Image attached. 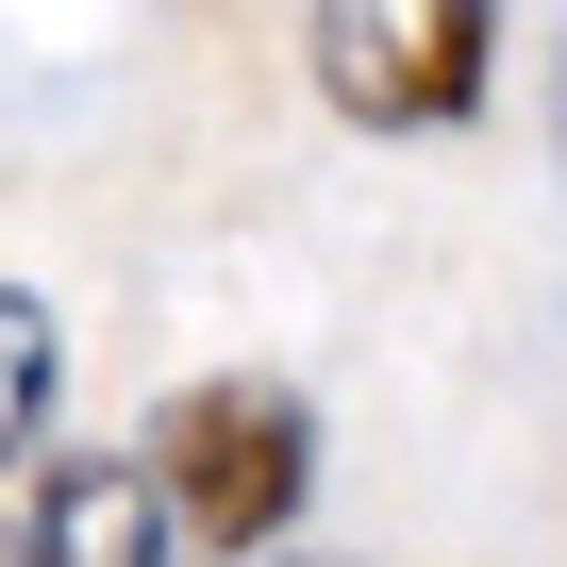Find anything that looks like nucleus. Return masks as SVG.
<instances>
[{
	"instance_id": "1",
	"label": "nucleus",
	"mask_w": 567,
	"mask_h": 567,
	"mask_svg": "<svg viewBox=\"0 0 567 567\" xmlns=\"http://www.w3.org/2000/svg\"><path fill=\"white\" fill-rule=\"evenodd\" d=\"M151 484H167V517H184L200 550L250 567L284 517H301V484H318V417H301V384H250V368L184 384V401L151 417Z\"/></svg>"
},
{
	"instance_id": "2",
	"label": "nucleus",
	"mask_w": 567,
	"mask_h": 567,
	"mask_svg": "<svg viewBox=\"0 0 567 567\" xmlns=\"http://www.w3.org/2000/svg\"><path fill=\"white\" fill-rule=\"evenodd\" d=\"M501 0H318V101L368 134H434L484 101Z\"/></svg>"
},
{
	"instance_id": "3",
	"label": "nucleus",
	"mask_w": 567,
	"mask_h": 567,
	"mask_svg": "<svg viewBox=\"0 0 567 567\" xmlns=\"http://www.w3.org/2000/svg\"><path fill=\"white\" fill-rule=\"evenodd\" d=\"M167 484H151V451H101V467H51V501H34V567H167Z\"/></svg>"
},
{
	"instance_id": "4",
	"label": "nucleus",
	"mask_w": 567,
	"mask_h": 567,
	"mask_svg": "<svg viewBox=\"0 0 567 567\" xmlns=\"http://www.w3.org/2000/svg\"><path fill=\"white\" fill-rule=\"evenodd\" d=\"M34 417H51V318L18 301V284H0V467L34 451Z\"/></svg>"
},
{
	"instance_id": "5",
	"label": "nucleus",
	"mask_w": 567,
	"mask_h": 567,
	"mask_svg": "<svg viewBox=\"0 0 567 567\" xmlns=\"http://www.w3.org/2000/svg\"><path fill=\"white\" fill-rule=\"evenodd\" d=\"M0 567H34V534H0Z\"/></svg>"
}]
</instances>
